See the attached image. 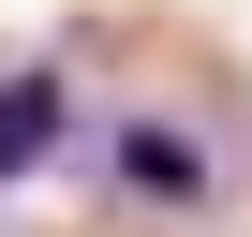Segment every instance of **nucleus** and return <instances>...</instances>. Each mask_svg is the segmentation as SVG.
<instances>
[{"label": "nucleus", "instance_id": "1", "mask_svg": "<svg viewBox=\"0 0 252 237\" xmlns=\"http://www.w3.org/2000/svg\"><path fill=\"white\" fill-rule=\"evenodd\" d=\"M60 148H74V74L60 59H15V74H0V193L45 178Z\"/></svg>", "mask_w": 252, "mask_h": 237}, {"label": "nucleus", "instance_id": "2", "mask_svg": "<svg viewBox=\"0 0 252 237\" xmlns=\"http://www.w3.org/2000/svg\"><path fill=\"white\" fill-rule=\"evenodd\" d=\"M119 178H134L149 207H193L208 193V148L178 134V118H119Z\"/></svg>", "mask_w": 252, "mask_h": 237}]
</instances>
